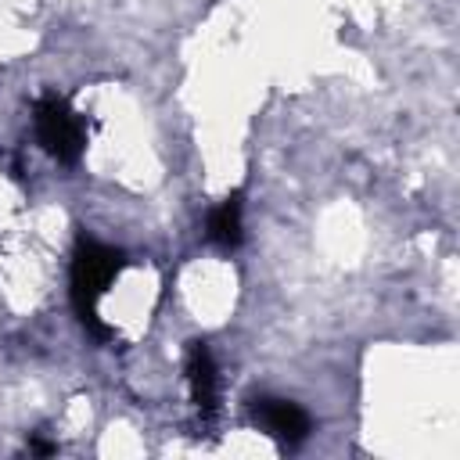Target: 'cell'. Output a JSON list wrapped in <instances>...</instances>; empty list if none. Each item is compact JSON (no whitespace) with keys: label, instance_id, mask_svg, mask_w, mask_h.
<instances>
[{"label":"cell","instance_id":"cell-1","mask_svg":"<svg viewBox=\"0 0 460 460\" xmlns=\"http://www.w3.org/2000/svg\"><path fill=\"white\" fill-rule=\"evenodd\" d=\"M122 270V255L93 237H79L75 244V255H72V305L83 320V327L97 338V341H108L115 331L101 320L97 313V298L104 295V288H111L115 273Z\"/></svg>","mask_w":460,"mask_h":460},{"label":"cell","instance_id":"cell-2","mask_svg":"<svg viewBox=\"0 0 460 460\" xmlns=\"http://www.w3.org/2000/svg\"><path fill=\"white\" fill-rule=\"evenodd\" d=\"M32 126H36V140L43 144V151L54 162H61V165L79 162V155L86 147V126H83L79 111L68 108L65 97L43 93L32 108Z\"/></svg>","mask_w":460,"mask_h":460},{"label":"cell","instance_id":"cell-3","mask_svg":"<svg viewBox=\"0 0 460 460\" xmlns=\"http://www.w3.org/2000/svg\"><path fill=\"white\" fill-rule=\"evenodd\" d=\"M252 417H255V424H259L270 438H277V442H284V446H298V442L309 435V413H305L298 402H291V399L262 395V399H255Z\"/></svg>","mask_w":460,"mask_h":460},{"label":"cell","instance_id":"cell-4","mask_svg":"<svg viewBox=\"0 0 460 460\" xmlns=\"http://www.w3.org/2000/svg\"><path fill=\"white\" fill-rule=\"evenodd\" d=\"M187 385H190V399H194L201 420H216V413H219V370H216L212 349L205 341H190V349H187Z\"/></svg>","mask_w":460,"mask_h":460},{"label":"cell","instance_id":"cell-5","mask_svg":"<svg viewBox=\"0 0 460 460\" xmlns=\"http://www.w3.org/2000/svg\"><path fill=\"white\" fill-rule=\"evenodd\" d=\"M241 212H244V205H241V194H230V198H223L212 212H208V219H205V237L212 241V244H219V248H237L241 244V237H244V219H241Z\"/></svg>","mask_w":460,"mask_h":460}]
</instances>
